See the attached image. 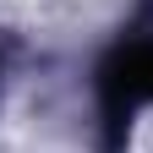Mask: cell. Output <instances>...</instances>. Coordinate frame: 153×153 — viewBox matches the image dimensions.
I'll use <instances>...</instances> for the list:
<instances>
[{"label":"cell","instance_id":"cell-1","mask_svg":"<svg viewBox=\"0 0 153 153\" xmlns=\"http://www.w3.org/2000/svg\"><path fill=\"white\" fill-rule=\"evenodd\" d=\"M99 88H104L109 115H126L131 104L153 99V44H131V49H120V55H109Z\"/></svg>","mask_w":153,"mask_h":153}]
</instances>
